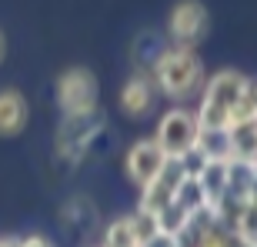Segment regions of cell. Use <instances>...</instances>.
Returning a JSON list of instances; mask_svg holds the SVG:
<instances>
[{
    "label": "cell",
    "instance_id": "cell-1",
    "mask_svg": "<svg viewBox=\"0 0 257 247\" xmlns=\"http://www.w3.org/2000/svg\"><path fill=\"white\" fill-rule=\"evenodd\" d=\"M147 74H151L157 94L174 100V104H181V107L191 97H197L204 80H207V70H204V60H200L197 50L174 47V44H164L154 54L151 64H147Z\"/></svg>",
    "mask_w": 257,
    "mask_h": 247
},
{
    "label": "cell",
    "instance_id": "cell-2",
    "mask_svg": "<svg viewBox=\"0 0 257 247\" xmlns=\"http://www.w3.org/2000/svg\"><path fill=\"white\" fill-rule=\"evenodd\" d=\"M247 90H250V77H244L240 70H217L204 80L197 94V124L200 131H227V124L234 120L237 107L247 100Z\"/></svg>",
    "mask_w": 257,
    "mask_h": 247
},
{
    "label": "cell",
    "instance_id": "cell-3",
    "mask_svg": "<svg viewBox=\"0 0 257 247\" xmlns=\"http://www.w3.org/2000/svg\"><path fill=\"white\" fill-rule=\"evenodd\" d=\"M54 97H57L60 117H84L100 110V84L90 67H67L54 84Z\"/></svg>",
    "mask_w": 257,
    "mask_h": 247
},
{
    "label": "cell",
    "instance_id": "cell-4",
    "mask_svg": "<svg viewBox=\"0 0 257 247\" xmlns=\"http://www.w3.org/2000/svg\"><path fill=\"white\" fill-rule=\"evenodd\" d=\"M197 137H200L197 114H194L191 107H181V104H174L171 110H164L161 120H157V131H154V144H157L161 154L171 157V161H184L187 154H194Z\"/></svg>",
    "mask_w": 257,
    "mask_h": 247
},
{
    "label": "cell",
    "instance_id": "cell-5",
    "mask_svg": "<svg viewBox=\"0 0 257 247\" xmlns=\"http://www.w3.org/2000/svg\"><path fill=\"white\" fill-rule=\"evenodd\" d=\"M104 131V117L97 114H84V117H60L57 134H54V151L64 164H80L90 154L94 141Z\"/></svg>",
    "mask_w": 257,
    "mask_h": 247
},
{
    "label": "cell",
    "instance_id": "cell-6",
    "mask_svg": "<svg viewBox=\"0 0 257 247\" xmlns=\"http://www.w3.org/2000/svg\"><path fill=\"white\" fill-rule=\"evenodd\" d=\"M210 34V14L200 0H181L174 4L171 17H167V44L174 47L197 50Z\"/></svg>",
    "mask_w": 257,
    "mask_h": 247
},
{
    "label": "cell",
    "instance_id": "cell-7",
    "mask_svg": "<svg viewBox=\"0 0 257 247\" xmlns=\"http://www.w3.org/2000/svg\"><path fill=\"white\" fill-rule=\"evenodd\" d=\"M187 177H191V174H187L184 161H171V157H167V164L161 167V174H157L147 187H141V200H137V207L151 210V214H161V210L177 197V190H181V184L187 181Z\"/></svg>",
    "mask_w": 257,
    "mask_h": 247
},
{
    "label": "cell",
    "instance_id": "cell-8",
    "mask_svg": "<svg viewBox=\"0 0 257 247\" xmlns=\"http://www.w3.org/2000/svg\"><path fill=\"white\" fill-rule=\"evenodd\" d=\"M167 164V157L161 154V147L154 144V137H144V141H134L124 154V174L134 187L141 190L161 174V167Z\"/></svg>",
    "mask_w": 257,
    "mask_h": 247
},
{
    "label": "cell",
    "instance_id": "cell-9",
    "mask_svg": "<svg viewBox=\"0 0 257 247\" xmlns=\"http://www.w3.org/2000/svg\"><path fill=\"white\" fill-rule=\"evenodd\" d=\"M154 100H157V87H154L147 67H137V70L124 80L117 104H120V110H124L127 117L137 120V117H147L154 110Z\"/></svg>",
    "mask_w": 257,
    "mask_h": 247
},
{
    "label": "cell",
    "instance_id": "cell-10",
    "mask_svg": "<svg viewBox=\"0 0 257 247\" xmlns=\"http://www.w3.org/2000/svg\"><path fill=\"white\" fill-rule=\"evenodd\" d=\"M191 177L197 184L200 200H204L207 210H214L220 200L227 197V161H200Z\"/></svg>",
    "mask_w": 257,
    "mask_h": 247
},
{
    "label": "cell",
    "instance_id": "cell-11",
    "mask_svg": "<svg viewBox=\"0 0 257 247\" xmlns=\"http://www.w3.org/2000/svg\"><path fill=\"white\" fill-rule=\"evenodd\" d=\"M30 120V104L17 87L0 90V137H20Z\"/></svg>",
    "mask_w": 257,
    "mask_h": 247
},
{
    "label": "cell",
    "instance_id": "cell-12",
    "mask_svg": "<svg viewBox=\"0 0 257 247\" xmlns=\"http://www.w3.org/2000/svg\"><path fill=\"white\" fill-rule=\"evenodd\" d=\"M224 134H227L230 157H237V161H257V117L230 124Z\"/></svg>",
    "mask_w": 257,
    "mask_h": 247
},
{
    "label": "cell",
    "instance_id": "cell-13",
    "mask_svg": "<svg viewBox=\"0 0 257 247\" xmlns=\"http://www.w3.org/2000/svg\"><path fill=\"white\" fill-rule=\"evenodd\" d=\"M257 184V161H227V197L234 200H250Z\"/></svg>",
    "mask_w": 257,
    "mask_h": 247
},
{
    "label": "cell",
    "instance_id": "cell-14",
    "mask_svg": "<svg viewBox=\"0 0 257 247\" xmlns=\"http://www.w3.org/2000/svg\"><path fill=\"white\" fill-rule=\"evenodd\" d=\"M97 247H137V237H134V230H131L127 214H124V217H114L110 224H107Z\"/></svg>",
    "mask_w": 257,
    "mask_h": 247
},
{
    "label": "cell",
    "instance_id": "cell-15",
    "mask_svg": "<svg viewBox=\"0 0 257 247\" xmlns=\"http://www.w3.org/2000/svg\"><path fill=\"white\" fill-rule=\"evenodd\" d=\"M127 220H131V230H134V237H137V247H141L147 237L161 234V220H157V214H151V210L134 207L131 214H127Z\"/></svg>",
    "mask_w": 257,
    "mask_h": 247
},
{
    "label": "cell",
    "instance_id": "cell-16",
    "mask_svg": "<svg viewBox=\"0 0 257 247\" xmlns=\"http://www.w3.org/2000/svg\"><path fill=\"white\" fill-rule=\"evenodd\" d=\"M234 237L247 240V244L257 240V200H247V204L240 207V217H237V224H234Z\"/></svg>",
    "mask_w": 257,
    "mask_h": 247
},
{
    "label": "cell",
    "instance_id": "cell-17",
    "mask_svg": "<svg viewBox=\"0 0 257 247\" xmlns=\"http://www.w3.org/2000/svg\"><path fill=\"white\" fill-rule=\"evenodd\" d=\"M141 247H181V240L174 237V234H164V230H161V234H154V237H147Z\"/></svg>",
    "mask_w": 257,
    "mask_h": 247
},
{
    "label": "cell",
    "instance_id": "cell-18",
    "mask_svg": "<svg viewBox=\"0 0 257 247\" xmlns=\"http://www.w3.org/2000/svg\"><path fill=\"white\" fill-rule=\"evenodd\" d=\"M20 247H54V244L40 234H30V237H20Z\"/></svg>",
    "mask_w": 257,
    "mask_h": 247
},
{
    "label": "cell",
    "instance_id": "cell-19",
    "mask_svg": "<svg viewBox=\"0 0 257 247\" xmlns=\"http://www.w3.org/2000/svg\"><path fill=\"white\" fill-rule=\"evenodd\" d=\"M0 247H20V237H0Z\"/></svg>",
    "mask_w": 257,
    "mask_h": 247
},
{
    "label": "cell",
    "instance_id": "cell-20",
    "mask_svg": "<svg viewBox=\"0 0 257 247\" xmlns=\"http://www.w3.org/2000/svg\"><path fill=\"white\" fill-rule=\"evenodd\" d=\"M4 57H7V37H4V30H0V64H4Z\"/></svg>",
    "mask_w": 257,
    "mask_h": 247
},
{
    "label": "cell",
    "instance_id": "cell-21",
    "mask_svg": "<svg viewBox=\"0 0 257 247\" xmlns=\"http://www.w3.org/2000/svg\"><path fill=\"white\" fill-rule=\"evenodd\" d=\"M250 104H254V110H257V80H250Z\"/></svg>",
    "mask_w": 257,
    "mask_h": 247
},
{
    "label": "cell",
    "instance_id": "cell-22",
    "mask_svg": "<svg viewBox=\"0 0 257 247\" xmlns=\"http://www.w3.org/2000/svg\"><path fill=\"white\" fill-rule=\"evenodd\" d=\"M250 247H257V240H254V244H250Z\"/></svg>",
    "mask_w": 257,
    "mask_h": 247
}]
</instances>
